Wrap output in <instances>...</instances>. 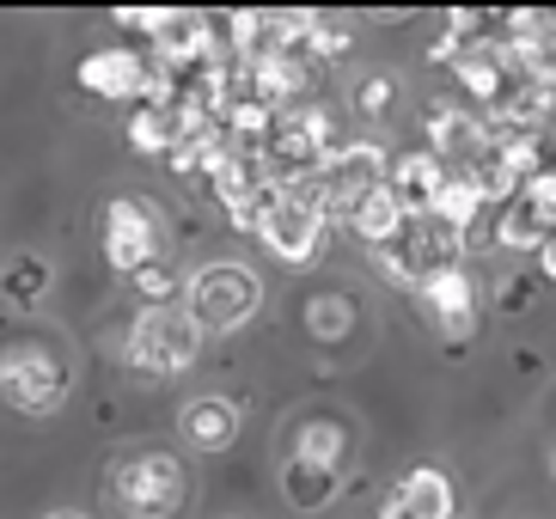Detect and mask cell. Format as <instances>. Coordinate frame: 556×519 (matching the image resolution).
<instances>
[{"mask_svg":"<svg viewBox=\"0 0 556 519\" xmlns=\"http://www.w3.org/2000/svg\"><path fill=\"white\" fill-rule=\"evenodd\" d=\"M50 519H80V514H50Z\"/></svg>","mask_w":556,"mask_h":519,"instance_id":"32","label":"cell"},{"mask_svg":"<svg viewBox=\"0 0 556 519\" xmlns=\"http://www.w3.org/2000/svg\"><path fill=\"white\" fill-rule=\"evenodd\" d=\"M251 67V104L269 116H288L306 104V86H312V67L306 55H263V62H245Z\"/></svg>","mask_w":556,"mask_h":519,"instance_id":"13","label":"cell"},{"mask_svg":"<svg viewBox=\"0 0 556 519\" xmlns=\"http://www.w3.org/2000/svg\"><path fill=\"white\" fill-rule=\"evenodd\" d=\"M0 293H7L18 312L43 306V293H50V263L43 257H13L7 269H0Z\"/></svg>","mask_w":556,"mask_h":519,"instance_id":"23","label":"cell"},{"mask_svg":"<svg viewBox=\"0 0 556 519\" xmlns=\"http://www.w3.org/2000/svg\"><path fill=\"white\" fill-rule=\"evenodd\" d=\"M526 202H532V208H539L544 214V220H551V227H556V165H551V172H544V178H532V183H526Z\"/></svg>","mask_w":556,"mask_h":519,"instance_id":"29","label":"cell"},{"mask_svg":"<svg viewBox=\"0 0 556 519\" xmlns=\"http://www.w3.org/2000/svg\"><path fill=\"white\" fill-rule=\"evenodd\" d=\"M392 98H397L392 74H374V80H361V92H355V111H361V116H386V111H392Z\"/></svg>","mask_w":556,"mask_h":519,"instance_id":"28","label":"cell"},{"mask_svg":"<svg viewBox=\"0 0 556 519\" xmlns=\"http://www.w3.org/2000/svg\"><path fill=\"white\" fill-rule=\"evenodd\" d=\"M325 227H330L325 190H318V178H300V183H276V195H269V208L257 220V239L281 263H312L318 244H325Z\"/></svg>","mask_w":556,"mask_h":519,"instance_id":"3","label":"cell"},{"mask_svg":"<svg viewBox=\"0 0 556 519\" xmlns=\"http://www.w3.org/2000/svg\"><path fill=\"white\" fill-rule=\"evenodd\" d=\"M263 306V281L251 276L245 263H208L197 276L184 281V312L202 337H220V330L251 325Z\"/></svg>","mask_w":556,"mask_h":519,"instance_id":"2","label":"cell"},{"mask_svg":"<svg viewBox=\"0 0 556 519\" xmlns=\"http://www.w3.org/2000/svg\"><path fill=\"white\" fill-rule=\"evenodd\" d=\"M551 116H556V98L544 92L539 80H520V74H514V80H507V92L490 104V116H483V123H490L495 141H520V135H544V123H551Z\"/></svg>","mask_w":556,"mask_h":519,"instance_id":"12","label":"cell"},{"mask_svg":"<svg viewBox=\"0 0 556 519\" xmlns=\"http://www.w3.org/2000/svg\"><path fill=\"white\" fill-rule=\"evenodd\" d=\"M539 257H544V281H556V232L544 239V251H539Z\"/></svg>","mask_w":556,"mask_h":519,"instance_id":"31","label":"cell"},{"mask_svg":"<svg viewBox=\"0 0 556 519\" xmlns=\"http://www.w3.org/2000/svg\"><path fill=\"white\" fill-rule=\"evenodd\" d=\"M129 288L141 293V312H153V306H178L184 300V281L165 269V263H148L141 276H129Z\"/></svg>","mask_w":556,"mask_h":519,"instance_id":"26","label":"cell"},{"mask_svg":"<svg viewBox=\"0 0 556 519\" xmlns=\"http://www.w3.org/2000/svg\"><path fill=\"white\" fill-rule=\"evenodd\" d=\"M153 18H160V7H116V25H123V31H148L153 37Z\"/></svg>","mask_w":556,"mask_h":519,"instance_id":"30","label":"cell"},{"mask_svg":"<svg viewBox=\"0 0 556 519\" xmlns=\"http://www.w3.org/2000/svg\"><path fill=\"white\" fill-rule=\"evenodd\" d=\"M495 147V135H490V123L483 116H471V111H428V153L446 165V172H471L483 153Z\"/></svg>","mask_w":556,"mask_h":519,"instance_id":"10","label":"cell"},{"mask_svg":"<svg viewBox=\"0 0 556 519\" xmlns=\"http://www.w3.org/2000/svg\"><path fill=\"white\" fill-rule=\"evenodd\" d=\"M416 293H422L428 318L441 325L446 342H471V330H477V281L465 276V269H441V276H428Z\"/></svg>","mask_w":556,"mask_h":519,"instance_id":"11","label":"cell"},{"mask_svg":"<svg viewBox=\"0 0 556 519\" xmlns=\"http://www.w3.org/2000/svg\"><path fill=\"white\" fill-rule=\"evenodd\" d=\"M337 489H343V471H330V465H312V458H288L281 465V495L300 514H325L337 502Z\"/></svg>","mask_w":556,"mask_h":519,"instance_id":"18","label":"cell"},{"mask_svg":"<svg viewBox=\"0 0 556 519\" xmlns=\"http://www.w3.org/2000/svg\"><path fill=\"white\" fill-rule=\"evenodd\" d=\"M111 502L129 519H178L184 465L172 453H129L111 465Z\"/></svg>","mask_w":556,"mask_h":519,"instance_id":"5","label":"cell"},{"mask_svg":"<svg viewBox=\"0 0 556 519\" xmlns=\"http://www.w3.org/2000/svg\"><path fill=\"white\" fill-rule=\"evenodd\" d=\"M99 244L116 276H141L148 263H160V214L141 195H111L99 214Z\"/></svg>","mask_w":556,"mask_h":519,"instance_id":"6","label":"cell"},{"mask_svg":"<svg viewBox=\"0 0 556 519\" xmlns=\"http://www.w3.org/2000/svg\"><path fill=\"white\" fill-rule=\"evenodd\" d=\"M551 220H544L526 195H514L502 214H495V244H507V251H544V239H551Z\"/></svg>","mask_w":556,"mask_h":519,"instance_id":"20","label":"cell"},{"mask_svg":"<svg viewBox=\"0 0 556 519\" xmlns=\"http://www.w3.org/2000/svg\"><path fill=\"white\" fill-rule=\"evenodd\" d=\"M172 141H178V111H160V104H141V111L129 116V147L135 153H172Z\"/></svg>","mask_w":556,"mask_h":519,"instance_id":"24","label":"cell"},{"mask_svg":"<svg viewBox=\"0 0 556 519\" xmlns=\"http://www.w3.org/2000/svg\"><path fill=\"white\" fill-rule=\"evenodd\" d=\"M86 98H104V104H129V98H148V80H153V62L141 49H92L80 55L74 67Z\"/></svg>","mask_w":556,"mask_h":519,"instance_id":"9","label":"cell"},{"mask_svg":"<svg viewBox=\"0 0 556 519\" xmlns=\"http://www.w3.org/2000/svg\"><path fill=\"white\" fill-rule=\"evenodd\" d=\"M446 178H453V172H446V165L434 160V153H428V147H416V153H404V160H397L392 172H386V183L397 190V202H404V214H428V208H434V195L446 190Z\"/></svg>","mask_w":556,"mask_h":519,"instance_id":"15","label":"cell"},{"mask_svg":"<svg viewBox=\"0 0 556 519\" xmlns=\"http://www.w3.org/2000/svg\"><path fill=\"white\" fill-rule=\"evenodd\" d=\"M551 477H556V453H551Z\"/></svg>","mask_w":556,"mask_h":519,"instance_id":"33","label":"cell"},{"mask_svg":"<svg viewBox=\"0 0 556 519\" xmlns=\"http://www.w3.org/2000/svg\"><path fill=\"white\" fill-rule=\"evenodd\" d=\"M453 74L465 80V92H471V98H483V111H490L495 98L507 92V80H514V74H507V62L495 55V43H490V49H477V55H458Z\"/></svg>","mask_w":556,"mask_h":519,"instance_id":"21","label":"cell"},{"mask_svg":"<svg viewBox=\"0 0 556 519\" xmlns=\"http://www.w3.org/2000/svg\"><path fill=\"white\" fill-rule=\"evenodd\" d=\"M294 458H312V465H330V471H343L349 458V428L343 422H300L294 428Z\"/></svg>","mask_w":556,"mask_h":519,"instance_id":"22","label":"cell"},{"mask_svg":"<svg viewBox=\"0 0 556 519\" xmlns=\"http://www.w3.org/2000/svg\"><path fill=\"white\" fill-rule=\"evenodd\" d=\"M404 202H397V190L392 183H379V190H367L355 202V208H349V232H355L361 244H367V251H379V244H392L397 232H404Z\"/></svg>","mask_w":556,"mask_h":519,"instance_id":"17","label":"cell"},{"mask_svg":"<svg viewBox=\"0 0 556 519\" xmlns=\"http://www.w3.org/2000/svg\"><path fill=\"white\" fill-rule=\"evenodd\" d=\"M135 374L148 379H172V374H190L202 355V330L190 325L184 306H153V312H135L129 325V342H123Z\"/></svg>","mask_w":556,"mask_h":519,"instance_id":"4","label":"cell"},{"mask_svg":"<svg viewBox=\"0 0 556 519\" xmlns=\"http://www.w3.org/2000/svg\"><path fill=\"white\" fill-rule=\"evenodd\" d=\"M349 49V18H337V13H312V37H306V55H343Z\"/></svg>","mask_w":556,"mask_h":519,"instance_id":"27","label":"cell"},{"mask_svg":"<svg viewBox=\"0 0 556 519\" xmlns=\"http://www.w3.org/2000/svg\"><path fill=\"white\" fill-rule=\"evenodd\" d=\"M392 172V160L379 153V141H343L318 165V190H325V220L330 227H349V208H355L367 190H379Z\"/></svg>","mask_w":556,"mask_h":519,"instance_id":"7","label":"cell"},{"mask_svg":"<svg viewBox=\"0 0 556 519\" xmlns=\"http://www.w3.org/2000/svg\"><path fill=\"white\" fill-rule=\"evenodd\" d=\"M239 422H245V409L232 404V397H190L178 416L184 440L197 446V453H227L232 440H239Z\"/></svg>","mask_w":556,"mask_h":519,"instance_id":"14","label":"cell"},{"mask_svg":"<svg viewBox=\"0 0 556 519\" xmlns=\"http://www.w3.org/2000/svg\"><path fill=\"white\" fill-rule=\"evenodd\" d=\"M148 43H153V67H172V74H197L220 55L214 49V13H178V7H160Z\"/></svg>","mask_w":556,"mask_h":519,"instance_id":"8","label":"cell"},{"mask_svg":"<svg viewBox=\"0 0 556 519\" xmlns=\"http://www.w3.org/2000/svg\"><path fill=\"white\" fill-rule=\"evenodd\" d=\"M349 325H355V306H349V293H318V300L306 306L312 342H343Z\"/></svg>","mask_w":556,"mask_h":519,"instance_id":"25","label":"cell"},{"mask_svg":"<svg viewBox=\"0 0 556 519\" xmlns=\"http://www.w3.org/2000/svg\"><path fill=\"white\" fill-rule=\"evenodd\" d=\"M379 519H453V483L422 465L397 483V495L379 507Z\"/></svg>","mask_w":556,"mask_h":519,"instance_id":"16","label":"cell"},{"mask_svg":"<svg viewBox=\"0 0 556 519\" xmlns=\"http://www.w3.org/2000/svg\"><path fill=\"white\" fill-rule=\"evenodd\" d=\"M74 391V367H67L62 349L50 342H13L0 355V397L18 409V416H55Z\"/></svg>","mask_w":556,"mask_h":519,"instance_id":"1","label":"cell"},{"mask_svg":"<svg viewBox=\"0 0 556 519\" xmlns=\"http://www.w3.org/2000/svg\"><path fill=\"white\" fill-rule=\"evenodd\" d=\"M434 220H441V227H453L458 239H465V232L477 227V220H483V214H490V202H483V190H477L471 178H465V172H453V178H446V190L434 195Z\"/></svg>","mask_w":556,"mask_h":519,"instance_id":"19","label":"cell"},{"mask_svg":"<svg viewBox=\"0 0 556 519\" xmlns=\"http://www.w3.org/2000/svg\"><path fill=\"white\" fill-rule=\"evenodd\" d=\"M551 147H556V129H551Z\"/></svg>","mask_w":556,"mask_h":519,"instance_id":"34","label":"cell"}]
</instances>
